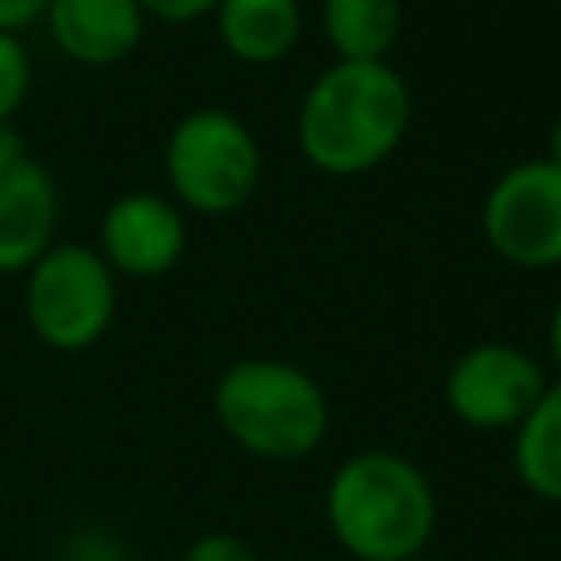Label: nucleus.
Returning <instances> with one entry per match:
<instances>
[{
    "mask_svg": "<svg viewBox=\"0 0 561 561\" xmlns=\"http://www.w3.org/2000/svg\"><path fill=\"white\" fill-rule=\"evenodd\" d=\"M412 127V88L390 61H329L302 92L294 140L311 171L355 180L399 153Z\"/></svg>",
    "mask_w": 561,
    "mask_h": 561,
    "instance_id": "f257e3e1",
    "label": "nucleus"
},
{
    "mask_svg": "<svg viewBox=\"0 0 561 561\" xmlns=\"http://www.w3.org/2000/svg\"><path fill=\"white\" fill-rule=\"evenodd\" d=\"M188 250V215L153 188L118 193L96 224V254L118 280H158Z\"/></svg>",
    "mask_w": 561,
    "mask_h": 561,
    "instance_id": "6e6552de",
    "label": "nucleus"
},
{
    "mask_svg": "<svg viewBox=\"0 0 561 561\" xmlns=\"http://www.w3.org/2000/svg\"><path fill=\"white\" fill-rule=\"evenodd\" d=\"M215 35L241 66H280L302 39V0H219Z\"/></svg>",
    "mask_w": 561,
    "mask_h": 561,
    "instance_id": "9b49d317",
    "label": "nucleus"
},
{
    "mask_svg": "<svg viewBox=\"0 0 561 561\" xmlns=\"http://www.w3.org/2000/svg\"><path fill=\"white\" fill-rule=\"evenodd\" d=\"M552 167H561V114H557V123L548 127V153H543Z\"/></svg>",
    "mask_w": 561,
    "mask_h": 561,
    "instance_id": "6ab92c4d",
    "label": "nucleus"
},
{
    "mask_svg": "<svg viewBox=\"0 0 561 561\" xmlns=\"http://www.w3.org/2000/svg\"><path fill=\"white\" fill-rule=\"evenodd\" d=\"M219 0H140L145 18L149 22H162V26H188V22H202L215 13Z\"/></svg>",
    "mask_w": 561,
    "mask_h": 561,
    "instance_id": "dca6fc26",
    "label": "nucleus"
},
{
    "mask_svg": "<svg viewBox=\"0 0 561 561\" xmlns=\"http://www.w3.org/2000/svg\"><path fill=\"white\" fill-rule=\"evenodd\" d=\"M162 175L167 197L184 215H237L263 184V145L241 114L224 105H197L171 123Z\"/></svg>",
    "mask_w": 561,
    "mask_h": 561,
    "instance_id": "20e7f679",
    "label": "nucleus"
},
{
    "mask_svg": "<svg viewBox=\"0 0 561 561\" xmlns=\"http://www.w3.org/2000/svg\"><path fill=\"white\" fill-rule=\"evenodd\" d=\"M31 79H35V70H31V53H26L22 35L0 31V131L13 127L18 110L26 105Z\"/></svg>",
    "mask_w": 561,
    "mask_h": 561,
    "instance_id": "4468645a",
    "label": "nucleus"
},
{
    "mask_svg": "<svg viewBox=\"0 0 561 561\" xmlns=\"http://www.w3.org/2000/svg\"><path fill=\"white\" fill-rule=\"evenodd\" d=\"M478 224L491 254L508 267H561V167L548 158H522L504 167L482 193Z\"/></svg>",
    "mask_w": 561,
    "mask_h": 561,
    "instance_id": "423d86ee",
    "label": "nucleus"
},
{
    "mask_svg": "<svg viewBox=\"0 0 561 561\" xmlns=\"http://www.w3.org/2000/svg\"><path fill=\"white\" fill-rule=\"evenodd\" d=\"M44 31L53 48L88 70H105L127 61L145 39V9L140 0H48Z\"/></svg>",
    "mask_w": 561,
    "mask_h": 561,
    "instance_id": "9d476101",
    "label": "nucleus"
},
{
    "mask_svg": "<svg viewBox=\"0 0 561 561\" xmlns=\"http://www.w3.org/2000/svg\"><path fill=\"white\" fill-rule=\"evenodd\" d=\"M180 561H259V552L232 530H202L184 543Z\"/></svg>",
    "mask_w": 561,
    "mask_h": 561,
    "instance_id": "2eb2a0df",
    "label": "nucleus"
},
{
    "mask_svg": "<svg viewBox=\"0 0 561 561\" xmlns=\"http://www.w3.org/2000/svg\"><path fill=\"white\" fill-rule=\"evenodd\" d=\"M210 412L232 447L272 465L307 460L333 425L324 386L302 364L276 355L232 359L210 386Z\"/></svg>",
    "mask_w": 561,
    "mask_h": 561,
    "instance_id": "7ed1b4c3",
    "label": "nucleus"
},
{
    "mask_svg": "<svg viewBox=\"0 0 561 561\" xmlns=\"http://www.w3.org/2000/svg\"><path fill=\"white\" fill-rule=\"evenodd\" d=\"M48 0H0V31H13L22 35L26 26H35L44 18Z\"/></svg>",
    "mask_w": 561,
    "mask_h": 561,
    "instance_id": "f3484780",
    "label": "nucleus"
},
{
    "mask_svg": "<svg viewBox=\"0 0 561 561\" xmlns=\"http://www.w3.org/2000/svg\"><path fill=\"white\" fill-rule=\"evenodd\" d=\"M408 561H438V557H430V552H416V557H408Z\"/></svg>",
    "mask_w": 561,
    "mask_h": 561,
    "instance_id": "aec40b11",
    "label": "nucleus"
},
{
    "mask_svg": "<svg viewBox=\"0 0 561 561\" xmlns=\"http://www.w3.org/2000/svg\"><path fill=\"white\" fill-rule=\"evenodd\" d=\"M324 526L355 561H408L430 552L438 530V491L412 456L368 447L329 473Z\"/></svg>",
    "mask_w": 561,
    "mask_h": 561,
    "instance_id": "f03ea898",
    "label": "nucleus"
},
{
    "mask_svg": "<svg viewBox=\"0 0 561 561\" xmlns=\"http://www.w3.org/2000/svg\"><path fill=\"white\" fill-rule=\"evenodd\" d=\"M508 460H513L517 482L535 500L561 508V377H552L543 394L535 399V408L517 421Z\"/></svg>",
    "mask_w": 561,
    "mask_h": 561,
    "instance_id": "f8f14e48",
    "label": "nucleus"
},
{
    "mask_svg": "<svg viewBox=\"0 0 561 561\" xmlns=\"http://www.w3.org/2000/svg\"><path fill=\"white\" fill-rule=\"evenodd\" d=\"M548 368L517 342H473L443 377L447 412L469 430H517L548 386Z\"/></svg>",
    "mask_w": 561,
    "mask_h": 561,
    "instance_id": "0eeeda50",
    "label": "nucleus"
},
{
    "mask_svg": "<svg viewBox=\"0 0 561 561\" xmlns=\"http://www.w3.org/2000/svg\"><path fill=\"white\" fill-rule=\"evenodd\" d=\"M548 359H552V368L561 377V298H557V307L548 316Z\"/></svg>",
    "mask_w": 561,
    "mask_h": 561,
    "instance_id": "a211bd4d",
    "label": "nucleus"
},
{
    "mask_svg": "<svg viewBox=\"0 0 561 561\" xmlns=\"http://www.w3.org/2000/svg\"><path fill=\"white\" fill-rule=\"evenodd\" d=\"M61 219V193L53 171L26 149V140L0 131V276L26 272L53 241Z\"/></svg>",
    "mask_w": 561,
    "mask_h": 561,
    "instance_id": "1a4fd4ad",
    "label": "nucleus"
},
{
    "mask_svg": "<svg viewBox=\"0 0 561 561\" xmlns=\"http://www.w3.org/2000/svg\"><path fill=\"white\" fill-rule=\"evenodd\" d=\"M320 35L333 61H390L403 35V0H320Z\"/></svg>",
    "mask_w": 561,
    "mask_h": 561,
    "instance_id": "ddd939ff",
    "label": "nucleus"
},
{
    "mask_svg": "<svg viewBox=\"0 0 561 561\" xmlns=\"http://www.w3.org/2000/svg\"><path fill=\"white\" fill-rule=\"evenodd\" d=\"M118 311V276L83 241H53L22 272V316L39 346L79 355L96 346Z\"/></svg>",
    "mask_w": 561,
    "mask_h": 561,
    "instance_id": "39448f33",
    "label": "nucleus"
}]
</instances>
